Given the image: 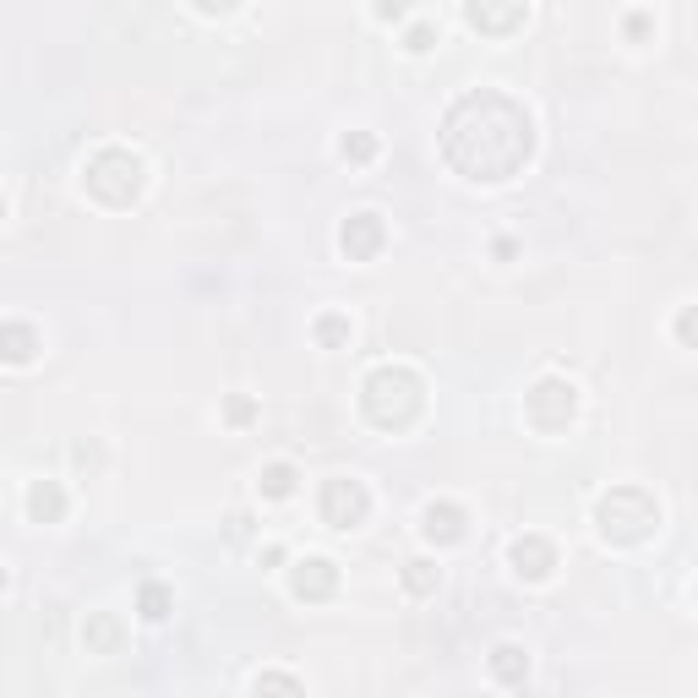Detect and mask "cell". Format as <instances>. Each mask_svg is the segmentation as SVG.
I'll use <instances>...</instances> for the list:
<instances>
[{
  "mask_svg": "<svg viewBox=\"0 0 698 698\" xmlns=\"http://www.w3.org/2000/svg\"><path fill=\"white\" fill-rule=\"evenodd\" d=\"M508 563L518 578H529V584H540V578H552L557 568V546L546 540V535H518L508 546Z\"/></svg>",
  "mask_w": 698,
  "mask_h": 698,
  "instance_id": "9c48e42d",
  "label": "cell"
},
{
  "mask_svg": "<svg viewBox=\"0 0 698 698\" xmlns=\"http://www.w3.org/2000/svg\"><path fill=\"white\" fill-rule=\"evenodd\" d=\"M377 17L382 22H404V17H409V0H377Z\"/></svg>",
  "mask_w": 698,
  "mask_h": 698,
  "instance_id": "cb8c5ba5",
  "label": "cell"
},
{
  "mask_svg": "<svg viewBox=\"0 0 698 698\" xmlns=\"http://www.w3.org/2000/svg\"><path fill=\"white\" fill-rule=\"evenodd\" d=\"M0 361L6 366H33L39 361V327L33 322H0Z\"/></svg>",
  "mask_w": 698,
  "mask_h": 698,
  "instance_id": "7c38bea8",
  "label": "cell"
},
{
  "mask_svg": "<svg viewBox=\"0 0 698 698\" xmlns=\"http://www.w3.org/2000/svg\"><path fill=\"white\" fill-rule=\"evenodd\" d=\"M524 415H529V426L546 432V437L568 432L573 415H578V387H573L568 377H540L524 393Z\"/></svg>",
  "mask_w": 698,
  "mask_h": 698,
  "instance_id": "5b68a950",
  "label": "cell"
},
{
  "mask_svg": "<svg viewBox=\"0 0 698 698\" xmlns=\"http://www.w3.org/2000/svg\"><path fill=\"white\" fill-rule=\"evenodd\" d=\"M492 677H497L503 688H524V677H529V655H524L518 644H497V649H492Z\"/></svg>",
  "mask_w": 698,
  "mask_h": 698,
  "instance_id": "5bb4252c",
  "label": "cell"
},
{
  "mask_svg": "<svg viewBox=\"0 0 698 698\" xmlns=\"http://www.w3.org/2000/svg\"><path fill=\"white\" fill-rule=\"evenodd\" d=\"M136 611H142L148 623H164V617L175 611V595H170V584H159V578H148V584L136 589Z\"/></svg>",
  "mask_w": 698,
  "mask_h": 698,
  "instance_id": "e0dca14e",
  "label": "cell"
},
{
  "mask_svg": "<svg viewBox=\"0 0 698 698\" xmlns=\"http://www.w3.org/2000/svg\"><path fill=\"white\" fill-rule=\"evenodd\" d=\"M404 50H409V55H426V50H437V28H432V22H415V28L404 33Z\"/></svg>",
  "mask_w": 698,
  "mask_h": 698,
  "instance_id": "7402d4cb",
  "label": "cell"
},
{
  "mask_svg": "<svg viewBox=\"0 0 698 698\" xmlns=\"http://www.w3.org/2000/svg\"><path fill=\"white\" fill-rule=\"evenodd\" d=\"M82 644H88V655H115L121 649V623L110 611H93L88 628H82Z\"/></svg>",
  "mask_w": 698,
  "mask_h": 698,
  "instance_id": "9a60e30c",
  "label": "cell"
},
{
  "mask_svg": "<svg viewBox=\"0 0 698 698\" xmlns=\"http://www.w3.org/2000/svg\"><path fill=\"white\" fill-rule=\"evenodd\" d=\"M290 589H295V600H333L338 568H333L327 557H301V563L290 568Z\"/></svg>",
  "mask_w": 698,
  "mask_h": 698,
  "instance_id": "30bf717a",
  "label": "cell"
},
{
  "mask_svg": "<svg viewBox=\"0 0 698 698\" xmlns=\"http://www.w3.org/2000/svg\"><path fill=\"white\" fill-rule=\"evenodd\" d=\"M0 219H6V202H0Z\"/></svg>",
  "mask_w": 698,
  "mask_h": 698,
  "instance_id": "f546056e",
  "label": "cell"
},
{
  "mask_svg": "<svg viewBox=\"0 0 698 698\" xmlns=\"http://www.w3.org/2000/svg\"><path fill=\"white\" fill-rule=\"evenodd\" d=\"M224 535H230V540H246V535H252V518H246V513H230V529H224Z\"/></svg>",
  "mask_w": 698,
  "mask_h": 698,
  "instance_id": "484cf974",
  "label": "cell"
},
{
  "mask_svg": "<svg viewBox=\"0 0 698 698\" xmlns=\"http://www.w3.org/2000/svg\"><path fill=\"white\" fill-rule=\"evenodd\" d=\"M443 159L480 186L513 181L535 159V121L518 99L497 88H475L443 115Z\"/></svg>",
  "mask_w": 698,
  "mask_h": 698,
  "instance_id": "6da1fadb",
  "label": "cell"
},
{
  "mask_svg": "<svg viewBox=\"0 0 698 698\" xmlns=\"http://www.w3.org/2000/svg\"><path fill=\"white\" fill-rule=\"evenodd\" d=\"M338 153H344V164H372V159H377V136H372V131H344V136H338Z\"/></svg>",
  "mask_w": 698,
  "mask_h": 698,
  "instance_id": "d6986e66",
  "label": "cell"
},
{
  "mask_svg": "<svg viewBox=\"0 0 698 698\" xmlns=\"http://www.w3.org/2000/svg\"><path fill=\"white\" fill-rule=\"evenodd\" d=\"M312 333H317L322 350H344V344H350V317H344V312H322Z\"/></svg>",
  "mask_w": 698,
  "mask_h": 698,
  "instance_id": "ffe728a7",
  "label": "cell"
},
{
  "mask_svg": "<svg viewBox=\"0 0 698 698\" xmlns=\"http://www.w3.org/2000/svg\"><path fill=\"white\" fill-rule=\"evenodd\" d=\"M464 17H469L475 33H486V39H508V33L524 28L529 0H464Z\"/></svg>",
  "mask_w": 698,
  "mask_h": 698,
  "instance_id": "52a82bcc",
  "label": "cell"
},
{
  "mask_svg": "<svg viewBox=\"0 0 698 698\" xmlns=\"http://www.w3.org/2000/svg\"><path fill=\"white\" fill-rule=\"evenodd\" d=\"M0 589H6V568H0Z\"/></svg>",
  "mask_w": 698,
  "mask_h": 698,
  "instance_id": "f1b7e54d",
  "label": "cell"
},
{
  "mask_svg": "<svg viewBox=\"0 0 698 698\" xmlns=\"http://www.w3.org/2000/svg\"><path fill=\"white\" fill-rule=\"evenodd\" d=\"M464 529H469V518H464L458 503H426V513H421V535L432 546H458Z\"/></svg>",
  "mask_w": 698,
  "mask_h": 698,
  "instance_id": "8fae6325",
  "label": "cell"
},
{
  "mask_svg": "<svg viewBox=\"0 0 698 698\" xmlns=\"http://www.w3.org/2000/svg\"><path fill=\"white\" fill-rule=\"evenodd\" d=\"M660 524V508L644 486H611L600 503H595V529L611 540V546H638L649 540Z\"/></svg>",
  "mask_w": 698,
  "mask_h": 698,
  "instance_id": "3957f363",
  "label": "cell"
},
{
  "mask_svg": "<svg viewBox=\"0 0 698 698\" xmlns=\"http://www.w3.org/2000/svg\"><path fill=\"white\" fill-rule=\"evenodd\" d=\"M295 480H301V475H295V464H284V458H279V464H267V469L256 475V486H262V497H267V503L295 497Z\"/></svg>",
  "mask_w": 698,
  "mask_h": 698,
  "instance_id": "2e32d148",
  "label": "cell"
},
{
  "mask_svg": "<svg viewBox=\"0 0 698 698\" xmlns=\"http://www.w3.org/2000/svg\"><path fill=\"white\" fill-rule=\"evenodd\" d=\"M382 241H387L382 213H350V219L338 224V252L350 256V262H372V256L382 252Z\"/></svg>",
  "mask_w": 698,
  "mask_h": 698,
  "instance_id": "ba28073f",
  "label": "cell"
},
{
  "mask_svg": "<svg viewBox=\"0 0 698 698\" xmlns=\"http://www.w3.org/2000/svg\"><path fill=\"white\" fill-rule=\"evenodd\" d=\"M361 409L382 432H409L421 421V409H426V382L409 366H377L361 387Z\"/></svg>",
  "mask_w": 698,
  "mask_h": 698,
  "instance_id": "7a4b0ae2",
  "label": "cell"
},
{
  "mask_svg": "<svg viewBox=\"0 0 698 698\" xmlns=\"http://www.w3.org/2000/svg\"><path fill=\"white\" fill-rule=\"evenodd\" d=\"M28 513H33V524H61L65 518L61 480H33V486H28Z\"/></svg>",
  "mask_w": 698,
  "mask_h": 698,
  "instance_id": "4fadbf2b",
  "label": "cell"
},
{
  "mask_svg": "<svg viewBox=\"0 0 698 698\" xmlns=\"http://www.w3.org/2000/svg\"><path fill=\"white\" fill-rule=\"evenodd\" d=\"M628 33H634V39H649V17H644V11L628 17Z\"/></svg>",
  "mask_w": 698,
  "mask_h": 698,
  "instance_id": "4316f807",
  "label": "cell"
},
{
  "mask_svg": "<svg viewBox=\"0 0 698 698\" xmlns=\"http://www.w3.org/2000/svg\"><path fill=\"white\" fill-rule=\"evenodd\" d=\"M252 688H256V694H301V677H284V671H262Z\"/></svg>",
  "mask_w": 698,
  "mask_h": 698,
  "instance_id": "603a6c76",
  "label": "cell"
},
{
  "mask_svg": "<svg viewBox=\"0 0 698 698\" xmlns=\"http://www.w3.org/2000/svg\"><path fill=\"white\" fill-rule=\"evenodd\" d=\"M191 6H196L202 17H224V11H235L241 0H191Z\"/></svg>",
  "mask_w": 698,
  "mask_h": 698,
  "instance_id": "d4e9b609",
  "label": "cell"
},
{
  "mask_svg": "<svg viewBox=\"0 0 698 698\" xmlns=\"http://www.w3.org/2000/svg\"><path fill=\"white\" fill-rule=\"evenodd\" d=\"M366 513H372V492H366L355 475L322 480V518H327L333 529H355V524H366Z\"/></svg>",
  "mask_w": 698,
  "mask_h": 698,
  "instance_id": "8992f818",
  "label": "cell"
},
{
  "mask_svg": "<svg viewBox=\"0 0 698 698\" xmlns=\"http://www.w3.org/2000/svg\"><path fill=\"white\" fill-rule=\"evenodd\" d=\"M677 338H682V344H694V312H682V317H677Z\"/></svg>",
  "mask_w": 698,
  "mask_h": 698,
  "instance_id": "83f0119b",
  "label": "cell"
},
{
  "mask_svg": "<svg viewBox=\"0 0 698 698\" xmlns=\"http://www.w3.org/2000/svg\"><path fill=\"white\" fill-rule=\"evenodd\" d=\"M224 421H230V426H252V421H256V398L230 393V398H224Z\"/></svg>",
  "mask_w": 698,
  "mask_h": 698,
  "instance_id": "44dd1931",
  "label": "cell"
},
{
  "mask_svg": "<svg viewBox=\"0 0 698 698\" xmlns=\"http://www.w3.org/2000/svg\"><path fill=\"white\" fill-rule=\"evenodd\" d=\"M142 181H148V170H142V159L131 148H99L82 164V186H88V196H99L104 208H131L142 196Z\"/></svg>",
  "mask_w": 698,
  "mask_h": 698,
  "instance_id": "277c9868",
  "label": "cell"
},
{
  "mask_svg": "<svg viewBox=\"0 0 698 698\" xmlns=\"http://www.w3.org/2000/svg\"><path fill=\"white\" fill-rule=\"evenodd\" d=\"M404 589L409 595H437V584H443V573H437V563H426V557H415V563H404Z\"/></svg>",
  "mask_w": 698,
  "mask_h": 698,
  "instance_id": "ac0fdd59",
  "label": "cell"
}]
</instances>
